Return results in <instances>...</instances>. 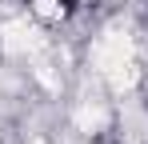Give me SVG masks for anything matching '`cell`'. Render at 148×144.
Segmentation results:
<instances>
[{"instance_id":"cell-2","label":"cell","mask_w":148,"mask_h":144,"mask_svg":"<svg viewBox=\"0 0 148 144\" xmlns=\"http://www.w3.org/2000/svg\"><path fill=\"white\" fill-rule=\"evenodd\" d=\"M144 112H148V92H144Z\"/></svg>"},{"instance_id":"cell-3","label":"cell","mask_w":148,"mask_h":144,"mask_svg":"<svg viewBox=\"0 0 148 144\" xmlns=\"http://www.w3.org/2000/svg\"><path fill=\"white\" fill-rule=\"evenodd\" d=\"M20 4H36V0H20Z\"/></svg>"},{"instance_id":"cell-1","label":"cell","mask_w":148,"mask_h":144,"mask_svg":"<svg viewBox=\"0 0 148 144\" xmlns=\"http://www.w3.org/2000/svg\"><path fill=\"white\" fill-rule=\"evenodd\" d=\"M52 4H56L60 16H76V12H80V0H52Z\"/></svg>"}]
</instances>
